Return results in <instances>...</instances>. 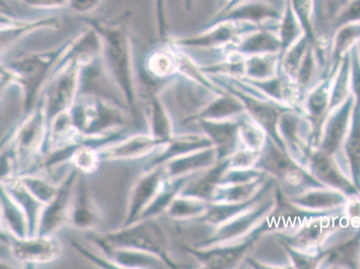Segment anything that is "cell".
Masks as SVG:
<instances>
[{"instance_id":"5bb4252c","label":"cell","mask_w":360,"mask_h":269,"mask_svg":"<svg viewBox=\"0 0 360 269\" xmlns=\"http://www.w3.org/2000/svg\"><path fill=\"white\" fill-rule=\"evenodd\" d=\"M31 8L38 9L63 8L70 5V0H21Z\"/></svg>"},{"instance_id":"5b68a950","label":"cell","mask_w":360,"mask_h":269,"mask_svg":"<svg viewBox=\"0 0 360 269\" xmlns=\"http://www.w3.org/2000/svg\"><path fill=\"white\" fill-rule=\"evenodd\" d=\"M60 26L58 18H51L34 21H21L11 18L4 13L1 14V45L2 48L11 46L15 41L22 37V35L30 34L32 32L41 29H57Z\"/></svg>"},{"instance_id":"277c9868","label":"cell","mask_w":360,"mask_h":269,"mask_svg":"<svg viewBox=\"0 0 360 269\" xmlns=\"http://www.w3.org/2000/svg\"><path fill=\"white\" fill-rule=\"evenodd\" d=\"M276 26H264L248 32L226 49V52L233 51L236 54L250 57L254 55L281 54V44L278 35Z\"/></svg>"},{"instance_id":"4fadbf2b","label":"cell","mask_w":360,"mask_h":269,"mask_svg":"<svg viewBox=\"0 0 360 269\" xmlns=\"http://www.w3.org/2000/svg\"><path fill=\"white\" fill-rule=\"evenodd\" d=\"M103 0H70L71 11L79 15H87L96 11Z\"/></svg>"},{"instance_id":"ba28073f","label":"cell","mask_w":360,"mask_h":269,"mask_svg":"<svg viewBox=\"0 0 360 269\" xmlns=\"http://www.w3.org/2000/svg\"><path fill=\"white\" fill-rule=\"evenodd\" d=\"M277 32L281 44V54L305 35L290 0H286L284 5L283 14L278 23Z\"/></svg>"},{"instance_id":"9a60e30c","label":"cell","mask_w":360,"mask_h":269,"mask_svg":"<svg viewBox=\"0 0 360 269\" xmlns=\"http://www.w3.org/2000/svg\"><path fill=\"white\" fill-rule=\"evenodd\" d=\"M347 1V0H329V4H330V11L335 12V14L337 11H338V9L342 6Z\"/></svg>"},{"instance_id":"52a82bcc","label":"cell","mask_w":360,"mask_h":269,"mask_svg":"<svg viewBox=\"0 0 360 269\" xmlns=\"http://www.w3.org/2000/svg\"><path fill=\"white\" fill-rule=\"evenodd\" d=\"M360 42V23L348 24L335 29L330 52L333 61L339 64L340 61L349 54Z\"/></svg>"},{"instance_id":"6da1fadb","label":"cell","mask_w":360,"mask_h":269,"mask_svg":"<svg viewBox=\"0 0 360 269\" xmlns=\"http://www.w3.org/2000/svg\"><path fill=\"white\" fill-rule=\"evenodd\" d=\"M260 27L264 26L248 23L220 22L206 26L205 30L198 35L172 39L169 42L180 49L225 51L240 40L242 36Z\"/></svg>"},{"instance_id":"e0dca14e","label":"cell","mask_w":360,"mask_h":269,"mask_svg":"<svg viewBox=\"0 0 360 269\" xmlns=\"http://www.w3.org/2000/svg\"><path fill=\"white\" fill-rule=\"evenodd\" d=\"M229 1H230V0H219V5H220V9H221L222 8H224V6L227 5ZM220 9H219V11H220Z\"/></svg>"},{"instance_id":"2e32d148","label":"cell","mask_w":360,"mask_h":269,"mask_svg":"<svg viewBox=\"0 0 360 269\" xmlns=\"http://www.w3.org/2000/svg\"><path fill=\"white\" fill-rule=\"evenodd\" d=\"M184 2L186 8L188 9V11H191L193 2H194V0H184Z\"/></svg>"},{"instance_id":"9c48e42d","label":"cell","mask_w":360,"mask_h":269,"mask_svg":"<svg viewBox=\"0 0 360 269\" xmlns=\"http://www.w3.org/2000/svg\"><path fill=\"white\" fill-rule=\"evenodd\" d=\"M281 62V54L254 55L245 57V75L254 80H266L274 75Z\"/></svg>"},{"instance_id":"30bf717a","label":"cell","mask_w":360,"mask_h":269,"mask_svg":"<svg viewBox=\"0 0 360 269\" xmlns=\"http://www.w3.org/2000/svg\"><path fill=\"white\" fill-rule=\"evenodd\" d=\"M311 45L309 39L303 35L295 44L281 54L280 65L283 71L290 77H295L301 63Z\"/></svg>"},{"instance_id":"8992f818","label":"cell","mask_w":360,"mask_h":269,"mask_svg":"<svg viewBox=\"0 0 360 269\" xmlns=\"http://www.w3.org/2000/svg\"><path fill=\"white\" fill-rule=\"evenodd\" d=\"M295 13L297 20L300 21L304 35L309 39L311 45L316 49L319 58H322L323 42L317 34L315 23V0H290Z\"/></svg>"},{"instance_id":"7a4b0ae2","label":"cell","mask_w":360,"mask_h":269,"mask_svg":"<svg viewBox=\"0 0 360 269\" xmlns=\"http://www.w3.org/2000/svg\"><path fill=\"white\" fill-rule=\"evenodd\" d=\"M283 9L264 0H245L228 11L217 13L206 26L220 22L248 23L258 26H276Z\"/></svg>"},{"instance_id":"8fae6325","label":"cell","mask_w":360,"mask_h":269,"mask_svg":"<svg viewBox=\"0 0 360 269\" xmlns=\"http://www.w3.org/2000/svg\"><path fill=\"white\" fill-rule=\"evenodd\" d=\"M356 23H360V0H347L333 15V25L336 29Z\"/></svg>"},{"instance_id":"3957f363","label":"cell","mask_w":360,"mask_h":269,"mask_svg":"<svg viewBox=\"0 0 360 269\" xmlns=\"http://www.w3.org/2000/svg\"><path fill=\"white\" fill-rule=\"evenodd\" d=\"M68 44L47 51L38 52L25 56L13 62L12 68L25 82L28 89L32 92L38 87L41 78L47 73L52 65L63 58Z\"/></svg>"},{"instance_id":"7c38bea8","label":"cell","mask_w":360,"mask_h":269,"mask_svg":"<svg viewBox=\"0 0 360 269\" xmlns=\"http://www.w3.org/2000/svg\"><path fill=\"white\" fill-rule=\"evenodd\" d=\"M157 28L160 38L165 39L168 35V22H167L166 0H155Z\"/></svg>"}]
</instances>
